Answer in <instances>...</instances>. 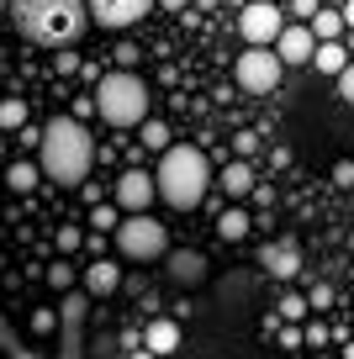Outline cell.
Returning <instances> with one entry per match:
<instances>
[{
    "instance_id": "obj_9",
    "label": "cell",
    "mask_w": 354,
    "mask_h": 359,
    "mask_svg": "<svg viewBox=\"0 0 354 359\" xmlns=\"http://www.w3.org/2000/svg\"><path fill=\"white\" fill-rule=\"evenodd\" d=\"M154 175L148 169H127L122 180H117V212H127V217H138V212H148V201H154Z\"/></svg>"
},
{
    "instance_id": "obj_10",
    "label": "cell",
    "mask_w": 354,
    "mask_h": 359,
    "mask_svg": "<svg viewBox=\"0 0 354 359\" xmlns=\"http://www.w3.org/2000/svg\"><path fill=\"white\" fill-rule=\"evenodd\" d=\"M206 254H196V248H169V254H164V275H169V280H175V285H185V291H190V285H206Z\"/></svg>"
},
{
    "instance_id": "obj_28",
    "label": "cell",
    "mask_w": 354,
    "mask_h": 359,
    "mask_svg": "<svg viewBox=\"0 0 354 359\" xmlns=\"http://www.w3.org/2000/svg\"><path fill=\"white\" fill-rule=\"evenodd\" d=\"M138 58H143V53H138V48H133V43H122V48H117V69H133V64H138Z\"/></svg>"
},
{
    "instance_id": "obj_7",
    "label": "cell",
    "mask_w": 354,
    "mask_h": 359,
    "mask_svg": "<svg viewBox=\"0 0 354 359\" xmlns=\"http://www.w3.org/2000/svg\"><path fill=\"white\" fill-rule=\"evenodd\" d=\"M280 0H254L244 16H238V32H244V43L249 48H275V37H280Z\"/></svg>"
},
{
    "instance_id": "obj_29",
    "label": "cell",
    "mask_w": 354,
    "mask_h": 359,
    "mask_svg": "<svg viewBox=\"0 0 354 359\" xmlns=\"http://www.w3.org/2000/svg\"><path fill=\"white\" fill-rule=\"evenodd\" d=\"M301 344H307V338H301V333H296V327H280V348H291V354H296V348H301Z\"/></svg>"
},
{
    "instance_id": "obj_20",
    "label": "cell",
    "mask_w": 354,
    "mask_h": 359,
    "mask_svg": "<svg viewBox=\"0 0 354 359\" xmlns=\"http://www.w3.org/2000/svg\"><path fill=\"white\" fill-rule=\"evenodd\" d=\"M117 222H122V217H117V206H106V201H100V206H90V227H96L100 238H106V233H117Z\"/></svg>"
},
{
    "instance_id": "obj_26",
    "label": "cell",
    "mask_w": 354,
    "mask_h": 359,
    "mask_svg": "<svg viewBox=\"0 0 354 359\" xmlns=\"http://www.w3.org/2000/svg\"><path fill=\"white\" fill-rule=\"evenodd\" d=\"M333 185L354 191V158H339V164H333Z\"/></svg>"
},
{
    "instance_id": "obj_31",
    "label": "cell",
    "mask_w": 354,
    "mask_h": 359,
    "mask_svg": "<svg viewBox=\"0 0 354 359\" xmlns=\"http://www.w3.org/2000/svg\"><path fill=\"white\" fill-rule=\"evenodd\" d=\"M53 323H58L53 312H37V317H32V333H53Z\"/></svg>"
},
{
    "instance_id": "obj_8",
    "label": "cell",
    "mask_w": 354,
    "mask_h": 359,
    "mask_svg": "<svg viewBox=\"0 0 354 359\" xmlns=\"http://www.w3.org/2000/svg\"><path fill=\"white\" fill-rule=\"evenodd\" d=\"M159 0H85V11L96 27H111V32H127V27H138L148 11H154Z\"/></svg>"
},
{
    "instance_id": "obj_5",
    "label": "cell",
    "mask_w": 354,
    "mask_h": 359,
    "mask_svg": "<svg viewBox=\"0 0 354 359\" xmlns=\"http://www.w3.org/2000/svg\"><path fill=\"white\" fill-rule=\"evenodd\" d=\"M117 248H122V259H133V264H154V259L169 254V227L159 222V217H148V212L122 217V222H117Z\"/></svg>"
},
{
    "instance_id": "obj_3",
    "label": "cell",
    "mask_w": 354,
    "mask_h": 359,
    "mask_svg": "<svg viewBox=\"0 0 354 359\" xmlns=\"http://www.w3.org/2000/svg\"><path fill=\"white\" fill-rule=\"evenodd\" d=\"M154 191L164 196L175 212H196L201 196L211 191V164H206V154H201V148H190V143L164 148V158H159V169H154Z\"/></svg>"
},
{
    "instance_id": "obj_2",
    "label": "cell",
    "mask_w": 354,
    "mask_h": 359,
    "mask_svg": "<svg viewBox=\"0 0 354 359\" xmlns=\"http://www.w3.org/2000/svg\"><path fill=\"white\" fill-rule=\"evenodd\" d=\"M11 22L22 37L43 48H69L74 37H85L90 11L85 0H11Z\"/></svg>"
},
{
    "instance_id": "obj_18",
    "label": "cell",
    "mask_w": 354,
    "mask_h": 359,
    "mask_svg": "<svg viewBox=\"0 0 354 359\" xmlns=\"http://www.w3.org/2000/svg\"><path fill=\"white\" fill-rule=\"evenodd\" d=\"M249 227H254V222H249V212H244V206H228V212L217 217V238H228V243L249 238Z\"/></svg>"
},
{
    "instance_id": "obj_22",
    "label": "cell",
    "mask_w": 354,
    "mask_h": 359,
    "mask_svg": "<svg viewBox=\"0 0 354 359\" xmlns=\"http://www.w3.org/2000/svg\"><path fill=\"white\" fill-rule=\"evenodd\" d=\"M143 143H148V148H169V122L148 116V122H143Z\"/></svg>"
},
{
    "instance_id": "obj_23",
    "label": "cell",
    "mask_w": 354,
    "mask_h": 359,
    "mask_svg": "<svg viewBox=\"0 0 354 359\" xmlns=\"http://www.w3.org/2000/svg\"><path fill=\"white\" fill-rule=\"evenodd\" d=\"M74 280H79V275H74V269L64 264V259H58V264L48 269V285H53V291H69V285H74Z\"/></svg>"
},
{
    "instance_id": "obj_32",
    "label": "cell",
    "mask_w": 354,
    "mask_h": 359,
    "mask_svg": "<svg viewBox=\"0 0 354 359\" xmlns=\"http://www.w3.org/2000/svg\"><path fill=\"white\" fill-rule=\"evenodd\" d=\"M317 11V0H291V16H312Z\"/></svg>"
},
{
    "instance_id": "obj_11",
    "label": "cell",
    "mask_w": 354,
    "mask_h": 359,
    "mask_svg": "<svg viewBox=\"0 0 354 359\" xmlns=\"http://www.w3.org/2000/svg\"><path fill=\"white\" fill-rule=\"evenodd\" d=\"M312 48H317V37L307 32V27H280V37H275V58L280 64H312Z\"/></svg>"
},
{
    "instance_id": "obj_1",
    "label": "cell",
    "mask_w": 354,
    "mask_h": 359,
    "mask_svg": "<svg viewBox=\"0 0 354 359\" xmlns=\"http://www.w3.org/2000/svg\"><path fill=\"white\" fill-rule=\"evenodd\" d=\"M90 164H96V143H90L85 122L74 116H48L37 133V169L53 185H85Z\"/></svg>"
},
{
    "instance_id": "obj_25",
    "label": "cell",
    "mask_w": 354,
    "mask_h": 359,
    "mask_svg": "<svg viewBox=\"0 0 354 359\" xmlns=\"http://www.w3.org/2000/svg\"><path fill=\"white\" fill-rule=\"evenodd\" d=\"M275 317H286V323H296V317H307V302H301V296H280Z\"/></svg>"
},
{
    "instance_id": "obj_21",
    "label": "cell",
    "mask_w": 354,
    "mask_h": 359,
    "mask_svg": "<svg viewBox=\"0 0 354 359\" xmlns=\"http://www.w3.org/2000/svg\"><path fill=\"white\" fill-rule=\"evenodd\" d=\"M0 127H6V133L27 127V101H0Z\"/></svg>"
},
{
    "instance_id": "obj_14",
    "label": "cell",
    "mask_w": 354,
    "mask_h": 359,
    "mask_svg": "<svg viewBox=\"0 0 354 359\" xmlns=\"http://www.w3.org/2000/svg\"><path fill=\"white\" fill-rule=\"evenodd\" d=\"M217 185L232 196V201H244V196L254 191V169H249V158H232V164L222 169V180H217Z\"/></svg>"
},
{
    "instance_id": "obj_4",
    "label": "cell",
    "mask_w": 354,
    "mask_h": 359,
    "mask_svg": "<svg viewBox=\"0 0 354 359\" xmlns=\"http://www.w3.org/2000/svg\"><path fill=\"white\" fill-rule=\"evenodd\" d=\"M96 111L106 116V127H143L148 122V85L133 74V69H111L96 85Z\"/></svg>"
},
{
    "instance_id": "obj_30",
    "label": "cell",
    "mask_w": 354,
    "mask_h": 359,
    "mask_svg": "<svg viewBox=\"0 0 354 359\" xmlns=\"http://www.w3.org/2000/svg\"><path fill=\"white\" fill-rule=\"evenodd\" d=\"M307 306H317V312H322V306H333V291H328V285H317V291L307 296Z\"/></svg>"
},
{
    "instance_id": "obj_6",
    "label": "cell",
    "mask_w": 354,
    "mask_h": 359,
    "mask_svg": "<svg viewBox=\"0 0 354 359\" xmlns=\"http://www.w3.org/2000/svg\"><path fill=\"white\" fill-rule=\"evenodd\" d=\"M232 74H238V85H244L249 95H270V90L280 85V74H286V64L275 58V48H249V53H238Z\"/></svg>"
},
{
    "instance_id": "obj_17",
    "label": "cell",
    "mask_w": 354,
    "mask_h": 359,
    "mask_svg": "<svg viewBox=\"0 0 354 359\" xmlns=\"http://www.w3.org/2000/svg\"><path fill=\"white\" fill-rule=\"evenodd\" d=\"M312 64H317V74H333V79H339L343 64H349V53H343L339 43H317V48H312Z\"/></svg>"
},
{
    "instance_id": "obj_19",
    "label": "cell",
    "mask_w": 354,
    "mask_h": 359,
    "mask_svg": "<svg viewBox=\"0 0 354 359\" xmlns=\"http://www.w3.org/2000/svg\"><path fill=\"white\" fill-rule=\"evenodd\" d=\"M148 348H154V354H175V348H180V327L169 323V317L148 323Z\"/></svg>"
},
{
    "instance_id": "obj_13",
    "label": "cell",
    "mask_w": 354,
    "mask_h": 359,
    "mask_svg": "<svg viewBox=\"0 0 354 359\" xmlns=\"http://www.w3.org/2000/svg\"><path fill=\"white\" fill-rule=\"evenodd\" d=\"M259 259H265V269H270V275H280V280H291V275L301 269V248L296 243H270Z\"/></svg>"
},
{
    "instance_id": "obj_12",
    "label": "cell",
    "mask_w": 354,
    "mask_h": 359,
    "mask_svg": "<svg viewBox=\"0 0 354 359\" xmlns=\"http://www.w3.org/2000/svg\"><path fill=\"white\" fill-rule=\"evenodd\" d=\"M79 280H85L90 296H117L122 291V264H117V259H96V264H85Z\"/></svg>"
},
{
    "instance_id": "obj_15",
    "label": "cell",
    "mask_w": 354,
    "mask_h": 359,
    "mask_svg": "<svg viewBox=\"0 0 354 359\" xmlns=\"http://www.w3.org/2000/svg\"><path fill=\"white\" fill-rule=\"evenodd\" d=\"M6 191H16V196H27V191H37V180H43V169L37 164H27V158H16V164H6Z\"/></svg>"
},
{
    "instance_id": "obj_24",
    "label": "cell",
    "mask_w": 354,
    "mask_h": 359,
    "mask_svg": "<svg viewBox=\"0 0 354 359\" xmlns=\"http://www.w3.org/2000/svg\"><path fill=\"white\" fill-rule=\"evenodd\" d=\"M53 243H58V254H74V248L85 243V233H79V227H58V233H53Z\"/></svg>"
},
{
    "instance_id": "obj_27",
    "label": "cell",
    "mask_w": 354,
    "mask_h": 359,
    "mask_svg": "<svg viewBox=\"0 0 354 359\" xmlns=\"http://www.w3.org/2000/svg\"><path fill=\"white\" fill-rule=\"evenodd\" d=\"M339 101H349V106H354V58L343 64V74H339Z\"/></svg>"
},
{
    "instance_id": "obj_16",
    "label": "cell",
    "mask_w": 354,
    "mask_h": 359,
    "mask_svg": "<svg viewBox=\"0 0 354 359\" xmlns=\"http://www.w3.org/2000/svg\"><path fill=\"white\" fill-rule=\"evenodd\" d=\"M307 32L317 37V43H339L343 16H339V11H328V6H317V11H312V27H307Z\"/></svg>"
},
{
    "instance_id": "obj_33",
    "label": "cell",
    "mask_w": 354,
    "mask_h": 359,
    "mask_svg": "<svg viewBox=\"0 0 354 359\" xmlns=\"http://www.w3.org/2000/svg\"><path fill=\"white\" fill-rule=\"evenodd\" d=\"M339 16H343V27H354V0H349V6H343Z\"/></svg>"
}]
</instances>
